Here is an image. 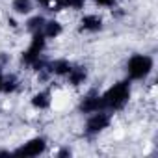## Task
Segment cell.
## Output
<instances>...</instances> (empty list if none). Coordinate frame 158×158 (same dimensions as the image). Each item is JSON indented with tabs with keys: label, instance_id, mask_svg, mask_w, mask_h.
<instances>
[{
	"label": "cell",
	"instance_id": "obj_13",
	"mask_svg": "<svg viewBox=\"0 0 158 158\" xmlns=\"http://www.w3.org/2000/svg\"><path fill=\"white\" fill-rule=\"evenodd\" d=\"M4 69H0V93H2V84H4Z\"/></svg>",
	"mask_w": 158,
	"mask_h": 158
},
{
	"label": "cell",
	"instance_id": "obj_6",
	"mask_svg": "<svg viewBox=\"0 0 158 158\" xmlns=\"http://www.w3.org/2000/svg\"><path fill=\"white\" fill-rule=\"evenodd\" d=\"M54 104V93L50 89H35L30 97V106L35 110V112H45L48 108H52Z\"/></svg>",
	"mask_w": 158,
	"mask_h": 158
},
{
	"label": "cell",
	"instance_id": "obj_8",
	"mask_svg": "<svg viewBox=\"0 0 158 158\" xmlns=\"http://www.w3.org/2000/svg\"><path fill=\"white\" fill-rule=\"evenodd\" d=\"M41 32L47 39H58L63 34V23L60 19H47Z\"/></svg>",
	"mask_w": 158,
	"mask_h": 158
},
{
	"label": "cell",
	"instance_id": "obj_11",
	"mask_svg": "<svg viewBox=\"0 0 158 158\" xmlns=\"http://www.w3.org/2000/svg\"><path fill=\"white\" fill-rule=\"evenodd\" d=\"M34 2L43 6V8H47L48 11H56L58 13V0H34Z\"/></svg>",
	"mask_w": 158,
	"mask_h": 158
},
{
	"label": "cell",
	"instance_id": "obj_9",
	"mask_svg": "<svg viewBox=\"0 0 158 158\" xmlns=\"http://www.w3.org/2000/svg\"><path fill=\"white\" fill-rule=\"evenodd\" d=\"M11 11L19 17H28L34 13V0H11Z\"/></svg>",
	"mask_w": 158,
	"mask_h": 158
},
{
	"label": "cell",
	"instance_id": "obj_5",
	"mask_svg": "<svg viewBox=\"0 0 158 158\" xmlns=\"http://www.w3.org/2000/svg\"><path fill=\"white\" fill-rule=\"evenodd\" d=\"M104 28V19L99 13H84L78 19V30L86 34H97Z\"/></svg>",
	"mask_w": 158,
	"mask_h": 158
},
{
	"label": "cell",
	"instance_id": "obj_1",
	"mask_svg": "<svg viewBox=\"0 0 158 158\" xmlns=\"http://www.w3.org/2000/svg\"><path fill=\"white\" fill-rule=\"evenodd\" d=\"M101 95H102V101H104V106L108 112H119L130 102L132 84L128 78H125V80H119V82L112 84L110 88H106V91H102Z\"/></svg>",
	"mask_w": 158,
	"mask_h": 158
},
{
	"label": "cell",
	"instance_id": "obj_4",
	"mask_svg": "<svg viewBox=\"0 0 158 158\" xmlns=\"http://www.w3.org/2000/svg\"><path fill=\"white\" fill-rule=\"evenodd\" d=\"M48 141L43 136H34L30 139H26L24 143H21L17 149L11 151V154H19V156H39L43 152H47Z\"/></svg>",
	"mask_w": 158,
	"mask_h": 158
},
{
	"label": "cell",
	"instance_id": "obj_12",
	"mask_svg": "<svg viewBox=\"0 0 158 158\" xmlns=\"http://www.w3.org/2000/svg\"><path fill=\"white\" fill-rule=\"evenodd\" d=\"M93 4L97 8H104V10H114L117 0H93Z\"/></svg>",
	"mask_w": 158,
	"mask_h": 158
},
{
	"label": "cell",
	"instance_id": "obj_7",
	"mask_svg": "<svg viewBox=\"0 0 158 158\" xmlns=\"http://www.w3.org/2000/svg\"><path fill=\"white\" fill-rule=\"evenodd\" d=\"M47 69H48L50 76L65 78L69 74V71L73 69V61H69V58H54V60H48Z\"/></svg>",
	"mask_w": 158,
	"mask_h": 158
},
{
	"label": "cell",
	"instance_id": "obj_2",
	"mask_svg": "<svg viewBox=\"0 0 158 158\" xmlns=\"http://www.w3.org/2000/svg\"><path fill=\"white\" fill-rule=\"evenodd\" d=\"M152 71H154V60L152 56L143 54V52L128 56L125 63V73L130 82H145L152 74Z\"/></svg>",
	"mask_w": 158,
	"mask_h": 158
},
{
	"label": "cell",
	"instance_id": "obj_3",
	"mask_svg": "<svg viewBox=\"0 0 158 158\" xmlns=\"http://www.w3.org/2000/svg\"><path fill=\"white\" fill-rule=\"evenodd\" d=\"M112 125H114V115L108 110H99V112H93V114H88L86 115L84 134L89 136V138L91 136H99L104 130H108Z\"/></svg>",
	"mask_w": 158,
	"mask_h": 158
},
{
	"label": "cell",
	"instance_id": "obj_10",
	"mask_svg": "<svg viewBox=\"0 0 158 158\" xmlns=\"http://www.w3.org/2000/svg\"><path fill=\"white\" fill-rule=\"evenodd\" d=\"M45 21H47V17H45V15H39V13H35V15H28L26 23H24V30H26L28 34L41 32V30H43Z\"/></svg>",
	"mask_w": 158,
	"mask_h": 158
}]
</instances>
